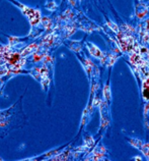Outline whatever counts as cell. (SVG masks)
I'll return each mask as SVG.
<instances>
[{
	"label": "cell",
	"mask_w": 149,
	"mask_h": 161,
	"mask_svg": "<svg viewBox=\"0 0 149 161\" xmlns=\"http://www.w3.org/2000/svg\"><path fill=\"white\" fill-rule=\"evenodd\" d=\"M10 1L11 3H13L15 6H18L19 9L23 11V14L27 15L28 19L29 20V23L33 27V26H37L38 24L40 23L41 20V12L40 10L38 9H33V8H31L28 6H25L23 4H21L19 2H16L15 0H8Z\"/></svg>",
	"instance_id": "cell-1"
},
{
	"label": "cell",
	"mask_w": 149,
	"mask_h": 161,
	"mask_svg": "<svg viewBox=\"0 0 149 161\" xmlns=\"http://www.w3.org/2000/svg\"><path fill=\"white\" fill-rule=\"evenodd\" d=\"M136 33L140 44L149 48V19H144L138 24Z\"/></svg>",
	"instance_id": "cell-2"
},
{
	"label": "cell",
	"mask_w": 149,
	"mask_h": 161,
	"mask_svg": "<svg viewBox=\"0 0 149 161\" xmlns=\"http://www.w3.org/2000/svg\"><path fill=\"white\" fill-rule=\"evenodd\" d=\"M149 12V6L143 0H134V14L139 20L144 19Z\"/></svg>",
	"instance_id": "cell-3"
},
{
	"label": "cell",
	"mask_w": 149,
	"mask_h": 161,
	"mask_svg": "<svg viewBox=\"0 0 149 161\" xmlns=\"http://www.w3.org/2000/svg\"><path fill=\"white\" fill-rule=\"evenodd\" d=\"M126 140L129 144L138 149L140 152H142L143 155L145 156L146 159L149 160V143H144L143 141L136 138H126Z\"/></svg>",
	"instance_id": "cell-4"
},
{
	"label": "cell",
	"mask_w": 149,
	"mask_h": 161,
	"mask_svg": "<svg viewBox=\"0 0 149 161\" xmlns=\"http://www.w3.org/2000/svg\"><path fill=\"white\" fill-rule=\"evenodd\" d=\"M119 57H120V55L113 52V51H105L104 57L101 58V59H100V65L112 67L115 64V63L117 62Z\"/></svg>",
	"instance_id": "cell-5"
},
{
	"label": "cell",
	"mask_w": 149,
	"mask_h": 161,
	"mask_svg": "<svg viewBox=\"0 0 149 161\" xmlns=\"http://www.w3.org/2000/svg\"><path fill=\"white\" fill-rule=\"evenodd\" d=\"M108 155V150L103 145H100L95 148L89 157H87V160H104L105 159V156Z\"/></svg>",
	"instance_id": "cell-6"
},
{
	"label": "cell",
	"mask_w": 149,
	"mask_h": 161,
	"mask_svg": "<svg viewBox=\"0 0 149 161\" xmlns=\"http://www.w3.org/2000/svg\"><path fill=\"white\" fill-rule=\"evenodd\" d=\"M85 46H86L88 52L90 53V55H91L92 57L97 58V59H101V58L104 57L105 51L100 50L96 45L91 43V42H85Z\"/></svg>",
	"instance_id": "cell-7"
},
{
	"label": "cell",
	"mask_w": 149,
	"mask_h": 161,
	"mask_svg": "<svg viewBox=\"0 0 149 161\" xmlns=\"http://www.w3.org/2000/svg\"><path fill=\"white\" fill-rule=\"evenodd\" d=\"M141 93H142V97L143 99L146 101H149V77L144 78L141 80Z\"/></svg>",
	"instance_id": "cell-8"
},
{
	"label": "cell",
	"mask_w": 149,
	"mask_h": 161,
	"mask_svg": "<svg viewBox=\"0 0 149 161\" xmlns=\"http://www.w3.org/2000/svg\"><path fill=\"white\" fill-rule=\"evenodd\" d=\"M103 95L105 98V102H106L109 105L112 102V92H110V78L106 80L105 85L104 86Z\"/></svg>",
	"instance_id": "cell-9"
},
{
	"label": "cell",
	"mask_w": 149,
	"mask_h": 161,
	"mask_svg": "<svg viewBox=\"0 0 149 161\" xmlns=\"http://www.w3.org/2000/svg\"><path fill=\"white\" fill-rule=\"evenodd\" d=\"M143 119H144V126L147 130H149V101H146L144 104L143 110Z\"/></svg>",
	"instance_id": "cell-10"
},
{
	"label": "cell",
	"mask_w": 149,
	"mask_h": 161,
	"mask_svg": "<svg viewBox=\"0 0 149 161\" xmlns=\"http://www.w3.org/2000/svg\"><path fill=\"white\" fill-rule=\"evenodd\" d=\"M67 46L69 47L72 51L75 53H81L82 52V44L80 41H71L70 43H68Z\"/></svg>",
	"instance_id": "cell-11"
},
{
	"label": "cell",
	"mask_w": 149,
	"mask_h": 161,
	"mask_svg": "<svg viewBox=\"0 0 149 161\" xmlns=\"http://www.w3.org/2000/svg\"><path fill=\"white\" fill-rule=\"evenodd\" d=\"M105 25L106 27H108L110 31H112L115 35L119 32V25H117L116 23H114L112 19H110L108 18V15H105Z\"/></svg>",
	"instance_id": "cell-12"
}]
</instances>
